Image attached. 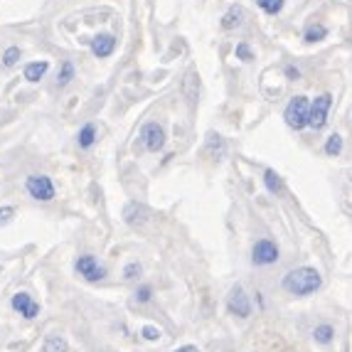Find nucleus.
<instances>
[{"instance_id": "4", "label": "nucleus", "mask_w": 352, "mask_h": 352, "mask_svg": "<svg viewBox=\"0 0 352 352\" xmlns=\"http://www.w3.org/2000/svg\"><path fill=\"white\" fill-rule=\"evenodd\" d=\"M74 271L84 278V281H89V283H96V281H101V278L106 276V266H101L99 258L91 256V254H84V256L76 258V261H74Z\"/></svg>"}, {"instance_id": "12", "label": "nucleus", "mask_w": 352, "mask_h": 352, "mask_svg": "<svg viewBox=\"0 0 352 352\" xmlns=\"http://www.w3.org/2000/svg\"><path fill=\"white\" fill-rule=\"evenodd\" d=\"M182 96L188 99V104H197V96H200V76L197 72L190 69L182 79Z\"/></svg>"}, {"instance_id": "24", "label": "nucleus", "mask_w": 352, "mask_h": 352, "mask_svg": "<svg viewBox=\"0 0 352 352\" xmlns=\"http://www.w3.org/2000/svg\"><path fill=\"white\" fill-rule=\"evenodd\" d=\"M283 3L286 0H256V6L266 12V15H278L283 10Z\"/></svg>"}, {"instance_id": "16", "label": "nucleus", "mask_w": 352, "mask_h": 352, "mask_svg": "<svg viewBox=\"0 0 352 352\" xmlns=\"http://www.w3.org/2000/svg\"><path fill=\"white\" fill-rule=\"evenodd\" d=\"M76 143H79V148H82V151H89V148L96 143V126L94 124H84L82 129H79V133H76Z\"/></svg>"}, {"instance_id": "10", "label": "nucleus", "mask_w": 352, "mask_h": 352, "mask_svg": "<svg viewBox=\"0 0 352 352\" xmlns=\"http://www.w3.org/2000/svg\"><path fill=\"white\" fill-rule=\"evenodd\" d=\"M10 305H12V311L20 313V316L28 318V320L37 318V313H40V303H37V300L32 298L30 294H25V291H20V294L12 296Z\"/></svg>"}, {"instance_id": "5", "label": "nucleus", "mask_w": 352, "mask_h": 352, "mask_svg": "<svg viewBox=\"0 0 352 352\" xmlns=\"http://www.w3.org/2000/svg\"><path fill=\"white\" fill-rule=\"evenodd\" d=\"M330 106H333V96L330 94L316 96V101L311 104V113H308V126H311L313 131H320L325 124H328Z\"/></svg>"}, {"instance_id": "25", "label": "nucleus", "mask_w": 352, "mask_h": 352, "mask_svg": "<svg viewBox=\"0 0 352 352\" xmlns=\"http://www.w3.org/2000/svg\"><path fill=\"white\" fill-rule=\"evenodd\" d=\"M234 57L241 59V62H252V59H254L252 45H249V42H239V45L234 47Z\"/></svg>"}, {"instance_id": "30", "label": "nucleus", "mask_w": 352, "mask_h": 352, "mask_svg": "<svg viewBox=\"0 0 352 352\" xmlns=\"http://www.w3.org/2000/svg\"><path fill=\"white\" fill-rule=\"evenodd\" d=\"M286 76H288V79H291V82H296V79H298V76H300L298 67H294V65H288V67H286Z\"/></svg>"}, {"instance_id": "22", "label": "nucleus", "mask_w": 352, "mask_h": 352, "mask_svg": "<svg viewBox=\"0 0 352 352\" xmlns=\"http://www.w3.org/2000/svg\"><path fill=\"white\" fill-rule=\"evenodd\" d=\"M340 153H342V135L340 133L328 135V141H325V155L335 158V155H340Z\"/></svg>"}, {"instance_id": "23", "label": "nucleus", "mask_w": 352, "mask_h": 352, "mask_svg": "<svg viewBox=\"0 0 352 352\" xmlns=\"http://www.w3.org/2000/svg\"><path fill=\"white\" fill-rule=\"evenodd\" d=\"M333 335H335V330H333V325H328V323L318 325V328L313 330V338H316V342H320V345H328V342L333 340Z\"/></svg>"}, {"instance_id": "29", "label": "nucleus", "mask_w": 352, "mask_h": 352, "mask_svg": "<svg viewBox=\"0 0 352 352\" xmlns=\"http://www.w3.org/2000/svg\"><path fill=\"white\" fill-rule=\"evenodd\" d=\"M141 335H143V338H146V340H160V335H163V333H160V328H155V325H146V328H143L141 330Z\"/></svg>"}, {"instance_id": "11", "label": "nucleus", "mask_w": 352, "mask_h": 352, "mask_svg": "<svg viewBox=\"0 0 352 352\" xmlns=\"http://www.w3.org/2000/svg\"><path fill=\"white\" fill-rule=\"evenodd\" d=\"M148 217H151V212H148V207L141 205V202H129V205L124 207V222L131 224V227L143 224Z\"/></svg>"}, {"instance_id": "14", "label": "nucleus", "mask_w": 352, "mask_h": 352, "mask_svg": "<svg viewBox=\"0 0 352 352\" xmlns=\"http://www.w3.org/2000/svg\"><path fill=\"white\" fill-rule=\"evenodd\" d=\"M207 153H210V158L214 160H222L227 155V143L219 133H207Z\"/></svg>"}, {"instance_id": "18", "label": "nucleus", "mask_w": 352, "mask_h": 352, "mask_svg": "<svg viewBox=\"0 0 352 352\" xmlns=\"http://www.w3.org/2000/svg\"><path fill=\"white\" fill-rule=\"evenodd\" d=\"M264 185H266V190H269L271 195H281L283 192L281 175H278L276 170H271V168H266V170H264Z\"/></svg>"}, {"instance_id": "28", "label": "nucleus", "mask_w": 352, "mask_h": 352, "mask_svg": "<svg viewBox=\"0 0 352 352\" xmlns=\"http://www.w3.org/2000/svg\"><path fill=\"white\" fill-rule=\"evenodd\" d=\"M151 298H153V288L151 286L135 288V300H138V303H148Z\"/></svg>"}, {"instance_id": "13", "label": "nucleus", "mask_w": 352, "mask_h": 352, "mask_svg": "<svg viewBox=\"0 0 352 352\" xmlns=\"http://www.w3.org/2000/svg\"><path fill=\"white\" fill-rule=\"evenodd\" d=\"M47 72H50V59H37V62H28V65H25L23 74L30 84H37L40 79H45Z\"/></svg>"}, {"instance_id": "31", "label": "nucleus", "mask_w": 352, "mask_h": 352, "mask_svg": "<svg viewBox=\"0 0 352 352\" xmlns=\"http://www.w3.org/2000/svg\"><path fill=\"white\" fill-rule=\"evenodd\" d=\"M175 352H200L195 345H182V347H177Z\"/></svg>"}, {"instance_id": "19", "label": "nucleus", "mask_w": 352, "mask_h": 352, "mask_svg": "<svg viewBox=\"0 0 352 352\" xmlns=\"http://www.w3.org/2000/svg\"><path fill=\"white\" fill-rule=\"evenodd\" d=\"M74 74H76L74 65H72L69 59H65V62L59 65V72H57V87H59V89H65L67 84H72V79H74Z\"/></svg>"}, {"instance_id": "27", "label": "nucleus", "mask_w": 352, "mask_h": 352, "mask_svg": "<svg viewBox=\"0 0 352 352\" xmlns=\"http://www.w3.org/2000/svg\"><path fill=\"white\" fill-rule=\"evenodd\" d=\"M12 217H15V207L6 205V207H0V227H6V224L12 222Z\"/></svg>"}, {"instance_id": "26", "label": "nucleus", "mask_w": 352, "mask_h": 352, "mask_svg": "<svg viewBox=\"0 0 352 352\" xmlns=\"http://www.w3.org/2000/svg\"><path fill=\"white\" fill-rule=\"evenodd\" d=\"M143 274V266L138 264V261H131V264L124 266V278L126 281H133V278H138Z\"/></svg>"}, {"instance_id": "1", "label": "nucleus", "mask_w": 352, "mask_h": 352, "mask_svg": "<svg viewBox=\"0 0 352 352\" xmlns=\"http://www.w3.org/2000/svg\"><path fill=\"white\" fill-rule=\"evenodd\" d=\"M323 278L316 269L311 266H300V269L288 271L283 276V291H288L291 296H311L320 288Z\"/></svg>"}, {"instance_id": "9", "label": "nucleus", "mask_w": 352, "mask_h": 352, "mask_svg": "<svg viewBox=\"0 0 352 352\" xmlns=\"http://www.w3.org/2000/svg\"><path fill=\"white\" fill-rule=\"evenodd\" d=\"M227 308L232 316L236 318H249L252 316V303H249V296L244 294V288L234 286L227 296Z\"/></svg>"}, {"instance_id": "15", "label": "nucleus", "mask_w": 352, "mask_h": 352, "mask_svg": "<svg viewBox=\"0 0 352 352\" xmlns=\"http://www.w3.org/2000/svg\"><path fill=\"white\" fill-rule=\"evenodd\" d=\"M244 23V8L241 6H232L227 12L222 15V30H236L239 25Z\"/></svg>"}, {"instance_id": "8", "label": "nucleus", "mask_w": 352, "mask_h": 352, "mask_svg": "<svg viewBox=\"0 0 352 352\" xmlns=\"http://www.w3.org/2000/svg\"><path fill=\"white\" fill-rule=\"evenodd\" d=\"M116 45H118V40L111 32H99V35H94L89 40V50H91V54H94L96 59L111 57V54L116 52Z\"/></svg>"}, {"instance_id": "21", "label": "nucleus", "mask_w": 352, "mask_h": 352, "mask_svg": "<svg viewBox=\"0 0 352 352\" xmlns=\"http://www.w3.org/2000/svg\"><path fill=\"white\" fill-rule=\"evenodd\" d=\"M20 59H23V50L15 47V45H10V47L3 52V67H6V69H10V67L18 65Z\"/></svg>"}, {"instance_id": "3", "label": "nucleus", "mask_w": 352, "mask_h": 352, "mask_svg": "<svg viewBox=\"0 0 352 352\" xmlns=\"http://www.w3.org/2000/svg\"><path fill=\"white\" fill-rule=\"evenodd\" d=\"M308 113H311V101L305 99V96H294V99L288 101L283 118H286L288 129L303 131L308 126Z\"/></svg>"}, {"instance_id": "2", "label": "nucleus", "mask_w": 352, "mask_h": 352, "mask_svg": "<svg viewBox=\"0 0 352 352\" xmlns=\"http://www.w3.org/2000/svg\"><path fill=\"white\" fill-rule=\"evenodd\" d=\"M25 190L32 200L37 202H52L57 190H54V182L50 175H42V173H32V175L25 177Z\"/></svg>"}, {"instance_id": "7", "label": "nucleus", "mask_w": 352, "mask_h": 352, "mask_svg": "<svg viewBox=\"0 0 352 352\" xmlns=\"http://www.w3.org/2000/svg\"><path fill=\"white\" fill-rule=\"evenodd\" d=\"M252 261L256 266H269L278 261V247L271 239H258L252 247Z\"/></svg>"}, {"instance_id": "20", "label": "nucleus", "mask_w": 352, "mask_h": 352, "mask_svg": "<svg viewBox=\"0 0 352 352\" xmlns=\"http://www.w3.org/2000/svg\"><path fill=\"white\" fill-rule=\"evenodd\" d=\"M328 37V28L325 25H311V28H305L303 32V40L305 42H320Z\"/></svg>"}, {"instance_id": "6", "label": "nucleus", "mask_w": 352, "mask_h": 352, "mask_svg": "<svg viewBox=\"0 0 352 352\" xmlns=\"http://www.w3.org/2000/svg\"><path fill=\"white\" fill-rule=\"evenodd\" d=\"M138 138H141L143 148L151 153L163 151V146H165V131H163V126L155 124V121H148V124L141 129V135H138Z\"/></svg>"}, {"instance_id": "17", "label": "nucleus", "mask_w": 352, "mask_h": 352, "mask_svg": "<svg viewBox=\"0 0 352 352\" xmlns=\"http://www.w3.org/2000/svg\"><path fill=\"white\" fill-rule=\"evenodd\" d=\"M67 350H69V345H67V340L59 333H50L47 338H45L42 352H67Z\"/></svg>"}]
</instances>
